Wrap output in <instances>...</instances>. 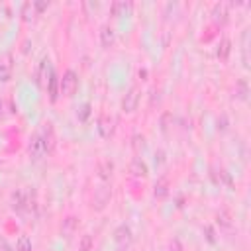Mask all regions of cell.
<instances>
[{
    "label": "cell",
    "mask_w": 251,
    "mask_h": 251,
    "mask_svg": "<svg viewBox=\"0 0 251 251\" xmlns=\"http://www.w3.org/2000/svg\"><path fill=\"white\" fill-rule=\"evenodd\" d=\"M206 237H208V241H210V243H214V231H212V227H210V226L206 227Z\"/></svg>",
    "instance_id": "obj_28"
},
{
    "label": "cell",
    "mask_w": 251,
    "mask_h": 251,
    "mask_svg": "<svg viewBox=\"0 0 251 251\" xmlns=\"http://www.w3.org/2000/svg\"><path fill=\"white\" fill-rule=\"evenodd\" d=\"M96 173H98V176H100L104 182L110 180V176H112V173H114V163H112L108 157L98 159V163H96Z\"/></svg>",
    "instance_id": "obj_8"
},
{
    "label": "cell",
    "mask_w": 251,
    "mask_h": 251,
    "mask_svg": "<svg viewBox=\"0 0 251 251\" xmlns=\"http://www.w3.org/2000/svg\"><path fill=\"white\" fill-rule=\"evenodd\" d=\"M88 116H90V104H82V108H80V112H78L80 122H86Z\"/></svg>",
    "instance_id": "obj_24"
},
{
    "label": "cell",
    "mask_w": 251,
    "mask_h": 251,
    "mask_svg": "<svg viewBox=\"0 0 251 251\" xmlns=\"http://www.w3.org/2000/svg\"><path fill=\"white\" fill-rule=\"evenodd\" d=\"M216 224H218V227H220V231H222V233H226V235L233 233V220H231L229 212L222 210V212L216 216Z\"/></svg>",
    "instance_id": "obj_9"
},
{
    "label": "cell",
    "mask_w": 251,
    "mask_h": 251,
    "mask_svg": "<svg viewBox=\"0 0 251 251\" xmlns=\"http://www.w3.org/2000/svg\"><path fill=\"white\" fill-rule=\"evenodd\" d=\"M6 118V106H4V100L0 98V122Z\"/></svg>",
    "instance_id": "obj_27"
},
{
    "label": "cell",
    "mask_w": 251,
    "mask_h": 251,
    "mask_svg": "<svg viewBox=\"0 0 251 251\" xmlns=\"http://www.w3.org/2000/svg\"><path fill=\"white\" fill-rule=\"evenodd\" d=\"M114 43H116V31H114L112 25L104 24L100 27V45L104 49H110V47H114Z\"/></svg>",
    "instance_id": "obj_7"
},
{
    "label": "cell",
    "mask_w": 251,
    "mask_h": 251,
    "mask_svg": "<svg viewBox=\"0 0 251 251\" xmlns=\"http://www.w3.org/2000/svg\"><path fill=\"white\" fill-rule=\"evenodd\" d=\"M27 151L33 159H39L45 155V147H43V139H41V133L35 131L31 137H29V145H27Z\"/></svg>",
    "instance_id": "obj_5"
},
{
    "label": "cell",
    "mask_w": 251,
    "mask_h": 251,
    "mask_svg": "<svg viewBox=\"0 0 251 251\" xmlns=\"http://www.w3.org/2000/svg\"><path fill=\"white\" fill-rule=\"evenodd\" d=\"M76 229H78V218L76 216H67L61 224V235L71 237V235H75Z\"/></svg>",
    "instance_id": "obj_13"
},
{
    "label": "cell",
    "mask_w": 251,
    "mask_h": 251,
    "mask_svg": "<svg viewBox=\"0 0 251 251\" xmlns=\"http://www.w3.org/2000/svg\"><path fill=\"white\" fill-rule=\"evenodd\" d=\"M139 100H141V90H139L137 86H131V88L124 94V98H122V110H124L126 114L135 112V110H137Z\"/></svg>",
    "instance_id": "obj_3"
},
{
    "label": "cell",
    "mask_w": 251,
    "mask_h": 251,
    "mask_svg": "<svg viewBox=\"0 0 251 251\" xmlns=\"http://www.w3.org/2000/svg\"><path fill=\"white\" fill-rule=\"evenodd\" d=\"M110 12H112V16H127L131 12V2H127V0H116L110 6Z\"/></svg>",
    "instance_id": "obj_15"
},
{
    "label": "cell",
    "mask_w": 251,
    "mask_h": 251,
    "mask_svg": "<svg viewBox=\"0 0 251 251\" xmlns=\"http://www.w3.org/2000/svg\"><path fill=\"white\" fill-rule=\"evenodd\" d=\"M247 94H249L247 80H245V78H239V80L235 82V98H237V100H247Z\"/></svg>",
    "instance_id": "obj_20"
},
{
    "label": "cell",
    "mask_w": 251,
    "mask_h": 251,
    "mask_svg": "<svg viewBox=\"0 0 251 251\" xmlns=\"http://www.w3.org/2000/svg\"><path fill=\"white\" fill-rule=\"evenodd\" d=\"M169 190H171V182H169V178H167V176H161V178L155 182L153 194H155V198H165V196L169 194Z\"/></svg>",
    "instance_id": "obj_16"
},
{
    "label": "cell",
    "mask_w": 251,
    "mask_h": 251,
    "mask_svg": "<svg viewBox=\"0 0 251 251\" xmlns=\"http://www.w3.org/2000/svg\"><path fill=\"white\" fill-rule=\"evenodd\" d=\"M45 82H47V92H49L51 100H55L57 98V84H59V78H57L55 71L49 73V78H45Z\"/></svg>",
    "instance_id": "obj_19"
},
{
    "label": "cell",
    "mask_w": 251,
    "mask_h": 251,
    "mask_svg": "<svg viewBox=\"0 0 251 251\" xmlns=\"http://www.w3.org/2000/svg\"><path fill=\"white\" fill-rule=\"evenodd\" d=\"M229 53H231V41H229L227 37H222V39H220V45H218L216 55H218V59H220V61H227Z\"/></svg>",
    "instance_id": "obj_17"
},
{
    "label": "cell",
    "mask_w": 251,
    "mask_h": 251,
    "mask_svg": "<svg viewBox=\"0 0 251 251\" xmlns=\"http://www.w3.org/2000/svg\"><path fill=\"white\" fill-rule=\"evenodd\" d=\"M22 16H24V20H25V22L33 20V16H35V6H33L31 2L24 4V8H22Z\"/></svg>",
    "instance_id": "obj_23"
},
{
    "label": "cell",
    "mask_w": 251,
    "mask_h": 251,
    "mask_svg": "<svg viewBox=\"0 0 251 251\" xmlns=\"http://www.w3.org/2000/svg\"><path fill=\"white\" fill-rule=\"evenodd\" d=\"M94 249V237L90 233H82L78 239V251H92Z\"/></svg>",
    "instance_id": "obj_21"
},
{
    "label": "cell",
    "mask_w": 251,
    "mask_h": 251,
    "mask_svg": "<svg viewBox=\"0 0 251 251\" xmlns=\"http://www.w3.org/2000/svg\"><path fill=\"white\" fill-rule=\"evenodd\" d=\"M169 251H182V245H180V241H178L176 237L169 243Z\"/></svg>",
    "instance_id": "obj_25"
},
{
    "label": "cell",
    "mask_w": 251,
    "mask_h": 251,
    "mask_svg": "<svg viewBox=\"0 0 251 251\" xmlns=\"http://www.w3.org/2000/svg\"><path fill=\"white\" fill-rule=\"evenodd\" d=\"M98 133L104 137V139H108V137H112L114 135V118H110L108 114H102L100 118H98Z\"/></svg>",
    "instance_id": "obj_6"
},
{
    "label": "cell",
    "mask_w": 251,
    "mask_h": 251,
    "mask_svg": "<svg viewBox=\"0 0 251 251\" xmlns=\"http://www.w3.org/2000/svg\"><path fill=\"white\" fill-rule=\"evenodd\" d=\"M16 251H31V239L27 235H20L16 243Z\"/></svg>",
    "instance_id": "obj_22"
},
{
    "label": "cell",
    "mask_w": 251,
    "mask_h": 251,
    "mask_svg": "<svg viewBox=\"0 0 251 251\" xmlns=\"http://www.w3.org/2000/svg\"><path fill=\"white\" fill-rule=\"evenodd\" d=\"M12 76V59L4 57L0 59V82H8Z\"/></svg>",
    "instance_id": "obj_18"
},
{
    "label": "cell",
    "mask_w": 251,
    "mask_h": 251,
    "mask_svg": "<svg viewBox=\"0 0 251 251\" xmlns=\"http://www.w3.org/2000/svg\"><path fill=\"white\" fill-rule=\"evenodd\" d=\"M114 241L118 243V247L120 245H129L131 243V229H129V226H126V224L118 226L114 229Z\"/></svg>",
    "instance_id": "obj_10"
},
{
    "label": "cell",
    "mask_w": 251,
    "mask_h": 251,
    "mask_svg": "<svg viewBox=\"0 0 251 251\" xmlns=\"http://www.w3.org/2000/svg\"><path fill=\"white\" fill-rule=\"evenodd\" d=\"M41 133V139H43V147H45V153H51L53 147H55V131L51 127V124H45L43 129L39 131Z\"/></svg>",
    "instance_id": "obj_11"
},
{
    "label": "cell",
    "mask_w": 251,
    "mask_h": 251,
    "mask_svg": "<svg viewBox=\"0 0 251 251\" xmlns=\"http://www.w3.org/2000/svg\"><path fill=\"white\" fill-rule=\"evenodd\" d=\"M129 173H131V176H135V178H143V176H147V173H149L147 163H145L143 159H139V157L131 159V163H129Z\"/></svg>",
    "instance_id": "obj_12"
},
{
    "label": "cell",
    "mask_w": 251,
    "mask_h": 251,
    "mask_svg": "<svg viewBox=\"0 0 251 251\" xmlns=\"http://www.w3.org/2000/svg\"><path fill=\"white\" fill-rule=\"evenodd\" d=\"M143 141H145V139H143V135H141V137H139V135H135V137H133V147H135V149H139V145L143 147V145H145Z\"/></svg>",
    "instance_id": "obj_26"
},
{
    "label": "cell",
    "mask_w": 251,
    "mask_h": 251,
    "mask_svg": "<svg viewBox=\"0 0 251 251\" xmlns=\"http://www.w3.org/2000/svg\"><path fill=\"white\" fill-rule=\"evenodd\" d=\"M116 251H129V249H127V245H120Z\"/></svg>",
    "instance_id": "obj_29"
},
{
    "label": "cell",
    "mask_w": 251,
    "mask_h": 251,
    "mask_svg": "<svg viewBox=\"0 0 251 251\" xmlns=\"http://www.w3.org/2000/svg\"><path fill=\"white\" fill-rule=\"evenodd\" d=\"M227 16H229V6L226 2H218L212 8V18H214L216 24H224L227 20Z\"/></svg>",
    "instance_id": "obj_14"
},
{
    "label": "cell",
    "mask_w": 251,
    "mask_h": 251,
    "mask_svg": "<svg viewBox=\"0 0 251 251\" xmlns=\"http://www.w3.org/2000/svg\"><path fill=\"white\" fill-rule=\"evenodd\" d=\"M78 88V76L75 71H67L61 78H59V90L63 96H73Z\"/></svg>",
    "instance_id": "obj_2"
},
{
    "label": "cell",
    "mask_w": 251,
    "mask_h": 251,
    "mask_svg": "<svg viewBox=\"0 0 251 251\" xmlns=\"http://www.w3.org/2000/svg\"><path fill=\"white\" fill-rule=\"evenodd\" d=\"M112 200V186L102 182L100 186L94 188V196H92V208L94 210H104Z\"/></svg>",
    "instance_id": "obj_1"
},
{
    "label": "cell",
    "mask_w": 251,
    "mask_h": 251,
    "mask_svg": "<svg viewBox=\"0 0 251 251\" xmlns=\"http://www.w3.org/2000/svg\"><path fill=\"white\" fill-rule=\"evenodd\" d=\"M29 204H31V198H29V192H27L25 188H18V190L12 194V208H14V210L24 212Z\"/></svg>",
    "instance_id": "obj_4"
}]
</instances>
